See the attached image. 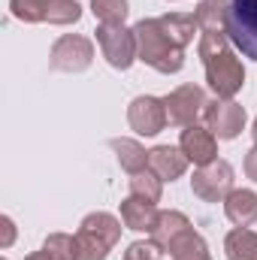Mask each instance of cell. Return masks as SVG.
I'll use <instances>...</instances> for the list:
<instances>
[{
  "mask_svg": "<svg viewBox=\"0 0 257 260\" xmlns=\"http://www.w3.org/2000/svg\"><path fill=\"white\" fill-rule=\"evenodd\" d=\"M133 37H136V58H139L142 64H148L151 70L170 76V73H179V70L185 67V52H182L179 46H173V43L164 37L157 18H142V21H136Z\"/></svg>",
  "mask_w": 257,
  "mask_h": 260,
  "instance_id": "obj_1",
  "label": "cell"
},
{
  "mask_svg": "<svg viewBox=\"0 0 257 260\" xmlns=\"http://www.w3.org/2000/svg\"><path fill=\"white\" fill-rule=\"evenodd\" d=\"M76 260H106L121 239V221L109 212H91L76 230Z\"/></svg>",
  "mask_w": 257,
  "mask_h": 260,
  "instance_id": "obj_2",
  "label": "cell"
},
{
  "mask_svg": "<svg viewBox=\"0 0 257 260\" xmlns=\"http://www.w3.org/2000/svg\"><path fill=\"white\" fill-rule=\"evenodd\" d=\"M203 67H206V82H209V88L215 91V97L233 100V97L242 91V85H245V67H242V61H239L236 55H233L230 46H224V49L206 55V58H203Z\"/></svg>",
  "mask_w": 257,
  "mask_h": 260,
  "instance_id": "obj_3",
  "label": "cell"
},
{
  "mask_svg": "<svg viewBox=\"0 0 257 260\" xmlns=\"http://www.w3.org/2000/svg\"><path fill=\"white\" fill-rule=\"evenodd\" d=\"M224 30L245 58L257 61V0H230Z\"/></svg>",
  "mask_w": 257,
  "mask_h": 260,
  "instance_id": "obj_4",
  "label": "cell"
},
{
  "mask_svg": "<svg viewBox=\"0 0 257 260\" xmlns=\"http://www.w3.org/2000/svg\"><path fill=\"white\" fill-rule=\"evenodd\" d=\"M91 61H94V46L82 34H64L49 55V67L58 73H82L91 67Z\"/></svg>",
  "mask_w": 257,
  "mask_h": 260,
  "instance_id": "obj_5",
  "label": "cell"
},
{
  "mask_svg": "<svg viewBox=\"0 0 257 260\" xmlns=\"http://www.w3.org/2000/svg\"><path fill=\"white\" fill-rule=\"evenodd\" d=\"M97 43L103 58L115 70H127L136 61V37L124 24H97Z\"/></svg>",
  "mask_w": 257,
  "mask_h": 260,
  "instance_id": "obj_6",
  "label": "cell"
},
{
  "mask_svg": "<svg viewBox=\"0 0 257 260\" xmlns=\"http://www.w3.org/2000/svg\"><path fill=\"white\" fill-rule=\"evenodd\" d=\"M206 91L200 85H182L176 88L170 97H164V106H167V121L173 127H191L197 124V118L203 115L206 109Z\"/></svg>",
  "mask_w": 257,
  "mask_h": 260,
  "instance_id": "obj_7",
  "label": "cell"
},
{
  "mask_svg": "<svg viewBox=\"0 0 257 260\" xmlns=\"http://www.w3.org/2000/svg\"><path fill=\"white\" fill-rule=\"evenodd\" d=\"M191 188L203 203H221L233 191V167L227 160H212L209 167H200L191 179Z\"/></svg>",
  "mask_w": 257,
  "mask_h": 260,
  "instance_id": "obj_8",
  "label": "cell"
},
{
  "mask_svg": "<svg viewBox=\"0 0 257 260\" xmlns=\"http://www.w3.org/2000/svg\"><path fill=\"white\" fill-rule=\"evenodd\" d=\"M206 127L215 133V139H236L245 127V109L236 100H212L203 109Z\"/></svg>",
  "mask_w": 257,
  "mask_h": 260,
  "instance_id": "obj_9",
  "label": "cell"
},
{
  "mask_svg": "<svg viewBox=\"0 0 257 260\" xmlns=\"http://www.w3.org/2000/svg\"><path fill=\"white\" fill-rule=\"evenodd\" d=\"M127 121L139 136H157L160 130L170 124V121H167V106H164V100L148 97V94H145V97H136L127 106Z\"/></svg>",
  "mask_w": 257,
  "mask_h": 260,
  "instance_id": "obj_10",
  "label": "cell"
},
{
  "mask_svg": "<svg viewBox=\"0 0 257 260\" xmlns=\"http://www.w3.org/2000/svg\"><path fill=\"white\" fill-rule=\"evenodd\" d=\"M179 148L197 167H209L212 160H218V139H215V133L209 127H200V124H191V127L182 130Z\"/></svg>",
  "mask_w": 257,
  "mask_h": 260,
  "instance_id": "obj_11",
  "label": "cell"
},
{
  "mask_svg": "<svg viewBox=\"0 0 257 260\" xmlns=\"http://www.w3.org/2000/svg\"><path fill=\"white\" fill-rule=\"evenodd\" d=\"M188 164L191 160L185 157V151L182 148H173V145H157V148L148 151V170H154L164 182L182 179L185 170H188Z\"/></svg>",
  "mask_w": 257,
  "mask_h": 260,
  "instance_id": "obj_12",
  "label": "cell"
},
{
  "mask_svg": "<svg viewBox=\"0 0 257 260\" xmlns=\"http://www.w3.org/2000/svg\"><path fill=\"white\" fill-rule=\"evenodd\" d=\"M188 230H194L191 221H188V215H182V212H176V209H167V212L157 215L154 230H151V239H154L164 251H170L173 242H179Z\"/></svg>",
  "mask_w": 257,
  "mask_h": 260,
  "instance_id": "obj_13",
  "label": "cell"
},
{
  "mask_svg": "<svg viewBox=\"0 0 257 260\" xmlns=\"http://www.w3.org/2000/svg\"><path fill=\"white\" fill-rule=\"evenodd\" d=\"M157 209L154 203L142 200V197H133L130 194L124 203H121V221L127 230H136V233H151L154 230V221H157Z\"/></svg>",
  "mask_w": 257,
  "mask_h": 260,
  "instance_id": "obj_14",
  "label": "cell"
},
{
  "mask_svg": "<svg viewBox=\"0 0 257 260\" xmlns=\"http://www.w3.org/2000/svg\"><path fill=\"white\" fill-rule=\"evenodd\" d=\"M224 215L236 227H251L257 221V194L245 191V188H233L224 197Z\"/></svg>",
  "mask_w": 257,
  "mask_h": 260,
  "instance_id": "obj_15",
  "label": "cell"
},
{
  "mask_svg": "<svg viewBox=\"0 0 257 260\" xmlns=\"http://www.w3.org/2000/svg\"><path fill=\"white\" fill-rule=\"evenodd\" d=\"M157 24H160L164 37H167L173 46H179V49H185V46L194 40V30H200V27H197V18H194V15H182V12L160 15Z\"/></svg>",
  "mask_w": 257,
  "mask_h": 260,
  "instance_id": "obj_16",
  "label": "cell"
},
{
  "mask_svg": "<svg viewBox=\"0 0 257 260\" xmlns=\"http://www.w3.org/2000/svg\"><path fill=\"white\" fill-rule=\"evenodd\" d=\"M109 148L115 151L121 170H127L130 176L148 167V151H145L136 139H124V136H121V139H109Z\"/></svg>",
  "mask_w": 257,
  "mask_h": 260,
  "instance_id": "obj_17",
  "label": "cell"
},
{
  "mask_svg": "<svg viewBox=\"0 0 257 260\" xmlns=\"http://www.w3.org/2000/svg\"><path fill=\"white\" fill-rule=\"evenodd\" d=\"M227 260H257V233L248 227H236L224 239Z\"/></svg>",
  "mask_w": 257,
  "mask_h": 260,
  "instance_id": "obj_18",
  "label": "cell"
},
{
  "mask_svg": "<svg viewBox=\"0 0 257 260\" xmlns=\"http://www.w3.org/2000/svg\"><path fill=\"white\" fill-rule=\"evenodd\" d=\"M197 27L203 34L209 30H224V18H227V3L224 0H200V6L194 9Z\"/></svg>",
  "mask_w": 257,
  "mask_h": 260,
  "instance_id": "obj_19",
  "label": "cell"
},
{
  "mask_svg": "<svg viewBox=\"0 0 257 260\" xmlns=\"http://www.w3.org/2000/svg\"><path fill=\"white\" fill-rule=\"evenodd\" d=\"M170 257L173 260H212V254H209L206 239H203L197 230H188L179 242H173Z\"/></svg>",
  "mask_w": 257,
  "mask_h": 260,
  "instance_id": "obj_20",
  "label": "cell"
},
{
  "mask_svg": "<svg viewBox=\"0 0 257 260\" xmlns=\"http://www.w3.org/2000/svg\"><path fill=\"white\" fill-rule=\"evenodd\" d=\"M130 194L133 197H142V200H148V203H157L160 194H164V179L154 173V170H139V173H133L130 176Z\"/></svg>",
  "mask_w": 257,
  "mask_h": 260,
  "instance_id": "obj_21",
  "label": "cell"
},
{
  "mask_svg": "<svg viewBox=\"0 0 257 260\" xmlns=\"http://www.w3.org/2000/svg\"><path fill=\"white\" fill-rule=\"evenodd\" d=\"M91 9L100 24H124L127 18V0H91Z\"/></svg>",
  "mask_w": 257,
  "mask_h": 260,
  "instance_id": "obj_22",
  "label": "cell"
},
{
  "mask_svg": "<svg viewBox=\"0 0 257 260\" xmlns=\"http://www.w3.org/2000/svg\"><path fill=\"white\" fill-rule=\"evenodd\" d=\"M49 3H52V0H9V9H12L15 18L37 24V21H46Z\"/></svg>",
  "mask_w": 257,
  "mask_h": 260,
  "instance_id": "obj_23",
  "label": "cell"
},
{
  "mask_svg": "<svg viewBox=\"0 0 257 260\" xmlns=\"http://www.w3.org/2000/svg\"><path fill=\"white\" fill-rule=\"evenodd\" d=\"M164 257V248L148 239V242H133L127 251H124V260H160Z\"/></svg>",
  "mask_w": 257,
  "mask_h": 260,
  "instance_id": "obj_24",
  "label": "cell"
},
{
  "mask_svg": "<svg viewBox=\"0 0 257 260\" xmlns=\"http://www.w3.org/2000/svg\"><path fill=\"white\" fill-rule=\"evenodd\" d=\"M245 176H248L251 182H257V145L245 154Z\"/></svg>",
  "mask_w": 257,
  "mask_h": 260,
  "instance_id": "obj_25",
  "label": "cell"
},
{
  "mask_svg": "<svg viewBox=\"0 0 257 260\" xmlns=\"http://www.w3.org/2000/svg\"><path fill=\"white\" fill-rule=\"evenodd\" d=\"M12 239H15L12 218H3V242H0V248H9V245H12Z\"/></svg>",
  "mask_w": 257,
  "mask_h": 260,
  "instance_id": "obj_26",
  "label": "cell"
},
{
  "mask_svg": "<svg viewBox=\"0 0 257 260\" xmlns=\"http://www.w3.org/2000/svg\"><path fill=\"white\" fill-rule=\"evenodd\" d=\"M24 260H61V257H55L49 248H43V251H34V254H27Z\"/></svg>",
  "mask_w": 257,
  "mask_h": 260,
  "instance_id": "obj_27",
  "label": "cell"
},
{
  "mask_svg": "<svg viewBox=\"0 0 257 260\" xmlns=\"http://www.w3.org/2000/svg\"><path fill=\"white\" fill-rule=\"evenodd\" d=\"M251 136H254V145H257V118H254V127H251Z\"/></svg>",
  "mask_w": 257,
  "mask_h": 260,
  "instance_id": "obj_28",
  "label": "cell"
},
{
  "mask_svg": "<svg viewBox=\"0 0 257 260\" xmlns=\"http://www.w3.org/2000/svg\"><path fill=\"white\" fill-rule=\"evenodd\" d=\"M224 3H230V0H224Z\"/></svg>",
  "mask_w": 257,
  "mask_h": 260,
  "instance_id": "obj_29",
  "label": "cell"
}]
</instances>
